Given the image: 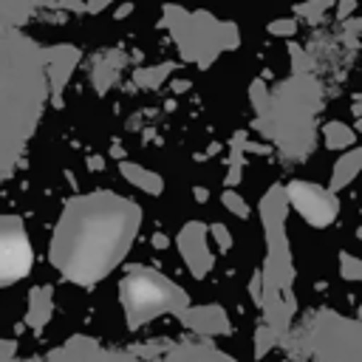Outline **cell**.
Instances as JSON below:
<instances>
[{"instance_id":"obj_1","label":"cell","mask_w":362,"mask_h":362,"mask_svg":"<svg viewBox=\"0 0 362 362\" xmlns=\"http://www.w3.org/2000/svg\"><path fill=\"white\" fill-rule=\"evenodd\" d=\"M28 246L20 235H0V283L25 274Z\"/></svg>"}]
</instances>
